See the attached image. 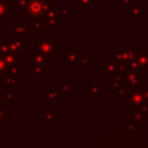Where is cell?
<instances>
[{
	"instance_id": "9c48e42d",
	"label": "cell",
	"mask_w": 148,
	"mask_h": 148,
	"mask_svg": "<svg viewBox=\"0 0 148 148\" xmlns=\"http://www.w3.org/2000/svg\"><path fill=\"white\" fill-rule=\"evenodd\" d=\"M135 0H118V5L120 7H127V5H131Z\"/></svg>"
},
{
	"instance_id": "6da1fadb",
	"label": "cell",
	"mask_w": 148,
	"mask_h": 148,
	"mask_svg": "<svg viewBox=\"0 0 148 148\" xmlns=\"http://www.w3.org/2000/svg\"><path fill=\"white\" fill-rule=\"evenodd\" d=\"M52 7L51 0H27L22 14L27 20L40 18L47 13V10Z\"/></svg>"
},
{
	"instance_id": "52a82bcc",
	"label": "cell",
	"mask_w": 148,
	"mask_h": 148,
	"mask_svg": "<svg viewBox=\"0 0 148 148\" xmlns=\"http://www.w3.org/2000/svg\"><path fill=\"white\" fill-rule=\"evenodd\" d=\"M26 3H27V0H12V3H10V4H12L13 7L17 8L18 12L22 13V12H23V9H25Z\"/></svg>"
},
{
	"instance_id": "8992f818",
	"label": "cell",
	"mask_w": 148,
	"mask_h": 148,
	"mask_svg": "<svg viewBox=\"0 0 148 148\" xmlns=\"http://www.w3.org/2000/svg\"><path fill=\"white\" fill-rule=\"evenodd\" d=\"M77 5H78L79 8H82V10L83 12H87L88 10L90 7H92L95 3V0H77Z\"/></svg>"
},
{
	"instance_id": "277c9868",
	"label": "cell",
	"mask_w": 148,
	"mask_h": 148,
	"mask_svg": "<svg viewBox=\"0 0 148 148\" xmlns=\"http://www.w3.org/2000/svg\"><path fill=\"white\" fill-rule=\"evenodd\" d=\"M146 8H143L140 5V3L139 1H134L133 4H131V10H130V16L131 17H140L142 13L146 12Z\"/></svg>"
},
{
	"instance_id": "ba28073f",
	"label": "cell",
	"mask_w": 148,
	"mask_h": 148,
	"mask_svg": "<svg viewBox=\"0 0 148 148\" xmlns=\"http://www.w3.org/2000/svg\"><path fill=\"white\" fill-rule=\"evenodd\" d=\"M60 16H64V17H70L72 14V9L68 7H60Z\"/></svg>"
},
{
	"instance_id": "3957f363",
	"label": "cell",
	"mask_w": 148,
	"mask_h": 148,
	"mask_svg": "<svg viewBox=\"0 0 148 148\" xmlns=\"http://www.w3.org/2000/svg\"><path fill=\"white\" fill-rule=\"evenodd\" d=\"M10 5L9 0H0V23H5V21L10 16Z\"/></svg>"
},
{
	"instance_id": "7a4b0ae2",
	"label": "cell",
	"mask_w": 148,
	"mask_h": 148,
	"mask_svg": "<svg viewBox=\"0 0 148 148\" xmlns=\"http://www.w3.org/2000/svg\"><path fill=\"white\" fill-rule=\"evenodd\" d=\"M36 46L44 52H56L57 49V38H36Z\"/></svg>"
},
{
	"instance_id": "30bf717a",
	"label": "cell",
	"mask_w": 148,
	"mask_h": 148,
	"mask_svg": "<svg viewBox=\"0 0 148 148\" xmlns=\"http://www.w3.org/2000/svg\"><path fill=\"white\" fill-rule=\"evenodd\" d=\"M4 72V64H3V61L0 60V73Z\"/></svg>"
},
{
	"instance_id": "5b68a950",
	"label": "cell",
	"mask_w": 148,
	"mask_h": 148,
	"mask_svg": "<svg viewBox=\"0 0 148 148\" xmlns=\"http://www.w3.org/2000/svg\"><path fill=\"white\" fill-rule=\"evenodd\" d=\"M13 33L17 36H25L29 34V29L25 25H22V23H18V25L13 26Z\"/></svg>"
}]
</instances>
